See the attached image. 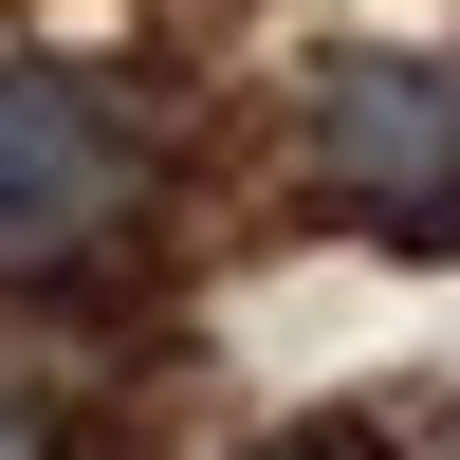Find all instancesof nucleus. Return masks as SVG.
<instances>
[{"label":"nucleus","instance_id":"nucleus-1","mask_svg":"<svg viewBox=\"0 0 460 460\" xmlns=\"http://www.w3.org/2000/svg\"><path fill=\"white\" fill-rule=\"evenodd\" d=\"M314 203H350L387 258H460V56L314 74Z\"/></svg>","mask_w":460,"mask_h":460},{"label":"nucleus","instance_id":"nucleus-2","mask_svg":"<svg viewBox=\"0 0 460 460\" xmlns=\"http://www.w3.org/2000/svg\"><path fill=\"white\" fill-rule=\"evenodd\" d=\"M111 203H129V129H111V93L0 56V258H74Z\"/></svg>","mask_w":460,"mask_h":460},{"label":"nucleus","instance_id":"nucleus-3","mask_svg":"<svg viewBox=\"0 0 460 460\" xmlns=\"http://www.w3.org/2000/svg\"><path fill=\"white\" fill-rule=\"evenodd\" d=\"M0 460H56V424H37V405H19V387H0Z\"/></svg>","mask_w":460,"mask_h":460},{"label":"nucleus","instance_id":"nucleus-4","mask_svg":"<svg viewBox=\"0 0 460 460\" xmlns=\"http://www.w3.org/2000/svg\"><path fill=\"white\" fill-rule=\"evenodd\" d=\"M277 460H368V442H277Z\"/></svg>","mask_w":460,"mask_h":460}]
</instances>
